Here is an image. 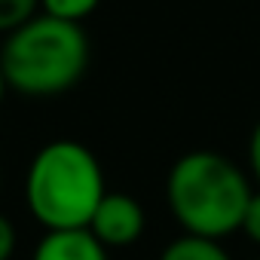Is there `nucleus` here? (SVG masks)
Returning a JSON list of instances; mask_svg holds the SVG:
<instances>
[{
	"mask_svg": "<svg viewBox=\"0 0 260 260\" xmlns=\"http://www.w3.org/2000/svg\"><path fill=\"white\" fill-rule=\"evenodd\" d=\"M89 37L83 25L37 13L0 46V71L25 98H55L71 92L89 71Z\"/></svg>",
	"mask_w": 260,
	"mask_h": 260,
	"instance_id": "f257e3e1",
	"label": "nucleus"
},
{
	"mask_svg": "<svg viewBox=\"0 0 260 260\" xmlns=\"http://www.w3.org/2000/svg\"><path fill=\"white\" fill-rule=\"evenodd\" d=\"M251 193L245 172L214 150L178 156L166 178V199L184 233L217 242L242 226Z\"/></svg>",
	"mask_w": 260,
	"mask_h": 260,
	"instance_id": "f03ea898",
	"label": "nucleus"
},
{
	"mask_svg": "<svg viewBox=\"0 0 260 260\" xmlns=\"http://www.w3.org/2000/svg\"><path fill=\"white\" fill-rule=\"evenodd\" d=\"M104 193L107 184L98 156L74 138L43 144L25 175L28 211L46 230L89 226Z\"/></svg>",
	"mask_w": 260,
	"mask_h": 260,
	"instance_id": "7ed1b4c3",
	"label": "nucleus"
},
{
	"mask_svg": "<svg viewBox=\"0 0 260 260\" xmlns=\"http://www.w3.org/2000/svg\"><path fill=\"white\" fill-rule=\"evenodd\" d=\"M144 226H147V214L135 196L119 193V190H107L86 230L110 251V248L135 245L144 236Z\"/></svg>",
	"mask_w": 260,
	"mask_h": 260,
	"instance_id": "20e7f679",
	"label": "nucleus"
},
{
	"mask_svg": "<svg viewBox=\"0 0 260 260\" xmlns=\"http://www.w3.org/2000/svg\"><path fill=\"white\" fill-rule=\"evenodd\" d=\"M31 260H107V248L83 230H46Z\"/></svg>",
	"mask_w": 260,
	"mask_h": 260,
	"instance_id": "39448f33",
	"label": "nucleus"
},
{
	"mask_svg": "<svg viewBox=\"0 0 260 260\" xmlns=\"http://www.w3.org/2000/svg\"><path fill=\"white\" fill-rule=\"evenodd\" d=\"M159 260H233L217 239H202L184 233L181 239L169 242L159 254Z\"/></svg>",
	"mask_w": 260,
	"mask_h": 260,
	"instance_id": "423d86ee",
	"label": "nucleus"
},
{
	"mask_svg": "<svg viewBox=\"0 0 260 260\" xmlns=\"http://www.w3.org/2000/svg\"><path fill=\"white\" fill-rule=\"evenodd\" d=\"M101 0H40V10L46 16H55V19H64V22H77L83 25L86 16H92L98 10Z\"/></svg>",
	"mask_w": 260,
	"mask_h": 260,
	"instance_id": "0eeeda50",
	"label": "nucleus"
},
{
	"mask_svg": "<svg viewBox=\"0 0 260 260\" xmlns=\"http://www.w3.org/2000/svg\"><path fill=\"white\" fill-rule=\"evenodd\" d=\"M40 10V0H0V34H10L28 19H34Z\"/></svg>",
	"mask_w": 260,
	"mask_h": 260,
	"instance_id": "6e6552de",
	"label": "nucleus"
},
{
	"mask_svg": "<svg viewBox=\"0 0 260 260\" xmlns=\"http://www.w3.org/2000/svg\"><path fill=\"white\" fill-rule=\"evenodd\" d=\"M254 245H260V193H251L248 199V208L242 214V226H239Z\"/></svg>",
	"mask_w": 260,
	"mask_h": 260,
	"instance_id": "1a4fd4ad",
	"label": "nucleus"
},
{
	"mask_svg": "<svg viewBox=\"0 0 260 260\" xmlns=\"http://www.w3.org/2000/svg\"><path fill=\"white\" fill-rule=\"evenodd\" d=\"M16 251V226L7 214H0V260H10Z\"/></svg>",
	"mask_w": 260,
	"mask_h": 260,
	"instance_id": "9d476101",
	"label": "nucleus"
},
{
	"mask_svg": "<svg viewBox=\"0 0 260 260\" xmlns=\"http://www.w3.org/2000/svg\"><path fill=\"white\" fill-rule=\"evenodd\" d=\"M248 162H251V172H254V178L260 181V122L254 125L251 141H248Z\"/></svg>",
	"mask_w": 260,
	"mask_h": 260,
	"instance_id": "9b49d317",
	"label": "nucleus"
},
{
	"mask_svg": "<svg viewBox=\"0 0 260 260\" xmlns=\"http://www.w3.org/2000/svg\"><path fill=\"white\" fill-rule=\"evenodd\" d=\"M7 89H10V86H7V80H4V71H0V104H4V95H7Z\"/></svg>",
	"mask_w": 260,
	"mask_h": 260,
	"instance_id": "f8f14e48",
	"label": "nucleus"
}]
</instances>
